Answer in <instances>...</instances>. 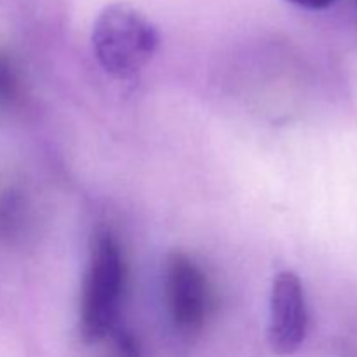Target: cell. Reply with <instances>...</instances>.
Here are the masks:
<instances>
[{"label": "cell", "mask_w": 357, "mask_h": 357, "mask_svg": "<svg viewBox=\"0 0 357 357\" xmlns=\"http://www.w3.org/2000/svg\"><path fill=\"white\" fill-rule=\"evenodd\" d=\"M128 268L121 244L110 230H98L89 250L80 296V337L84 344L96 345L121 326Z\"/></svg>", "instance_id": "cell-1"}, {"label": "cell", "mask_w": 357, "mask_h": 357, "mask_svg": "<svg viewBox=\"0 0 357 357\" xmlns=\"http://www.w3.org/2000/svg\"><path fill=\"white\" fill-rule=\"evenodd\" d=\"M155 24L129 3H110L96 17L91 44L98 63L115 79H132L159 49Z\"/></svg>", "instance_id": "cell-2"}, {"label": "cell", "mask_w": 357, "mask_h": 357, "mask_svg": "<svg viewBox=\"0 0 357 357\" xmlns=\"http://www.w3.org/2000/svg\"><path fill=\"white\" fill-rule=\"evenodd\" d=\"M167 310L181 333L194 335L204 326L211 307V291L202 268L181 251L166 258L164 268Z\"/></svg>", "instance_id": "cell-3"}, {"label": "cell", "mask_w": 357, "mask_h": 357, "mask_svg": "<svg viewBox=\"0 0 357 357\" xmlns=\"http://www.w3.org/2000/svg\"><path fill=\"white\" fill-rule=\"evenodd\" d=\"M307 303L302 281L293 271L275 275L271 291L268 345L278 356H291L307 337Z\"/></svg>", "instance_id": "cell-4"}, {"label": "cell", "mask_w": 357, "mask_h": 357, "mask_svg": "<svg viewBox=\"0 0 357 357\" xmlns=\"http://www.w3.org/2000/svg\"><path fill=\"white\" fill-rule=\"evenodd\" d=\"M94 347H100V357H142L138 338L122 326L110 331Z\"/></svg>", "instance_id": "cell-5"}, {"label": "cell", "mask_w": 357, "mask_h": 357, "mask_svg": "<svg viewBox=\"0 0 357 357\" xmlns=\"http://www.w3.org/2000/svg\"><path fill=\"white\" fill-rule=\"evenodd\" d=\"M295 6L303 7V9H312V10H319V9H326L330 7L331 3H335L337 0H289Z\"/></svg>", "instance_id": "cell-6"}, {"label": "cell", "mask_w": 357, "mask_h": 357, "mask_svg": "<svg viewBox=\"0 0 357 357\" xmlns=\"http://www.w3.org/2000/svg\"><path fill=\"white\" fill-rule=\"evenodd\" d=\"M10 86H13V77H10L9 68L0 61V94L9 93Z\"/></svg>", "instance_id": "cell-7"}]
</instances>
